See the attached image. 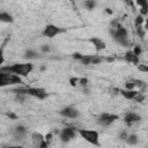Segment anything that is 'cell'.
I'll list each match as a JSON object with an SVG mask.
<instances>
[{"label": "cell", "instance_id": "1", "mask_svg": "<svg viewBox=\"0 0 148 148\" xmlns=\"http://www.w3.org/2000/svg\"><path fill=\"white\" fill-rule=\"evenodd\" d=\"M110 34H111L112 38L118 44H120L121 46L130 47L132 45V40L128 37V30L126 28H124L120 23H117L116 25H112L111 30H110Z\"/></svg>", "mask_w": 148, "mask_h": 148}, {"label": "cell", "instance_id": "2", "mask_svg": "<svg viewBox=\"0 0 148 148\" xmlns=\"http://www.w3.org/2000/svg\"><path fill=\"white\" fill-rule=\"evenodd\" d=\"M1 71H6V72H9V73L16 74L21 77H25L34 71V64L30 62V61L15 62V64L9 65V66H2Z\"/></svg>", "mask_w": 148, "mask_h": 148}, {"label": "cell", "instance_id": "3", "mask_svg": "<svg viewBox=\"0 0 148 148\" xmlns=\"http://www.w3.org/2000/svg\"><path fill=\"white\" fill-rule=\"evenodd\" d=\"M13 92H22V94H25L29 97H34V98H37V99H40V101L45 99L49 96L46 89L40 88V87H27V86H24V87L13 89Z\"/></svg>", "mask_w": 148, "mask_h": 148}, {"label": "cell", "instance_id": "4", "mask_svg": "<svg viewBox=\"0 0 148 148\" xmlns=\"http://www.w3.org/2000/svg\"><path fill=\"white\" fill-rule=\"evenodd\" d=\"M77 135H80L84 141L92 146H101L99 142V132L96 130H89V128H77Z\"/></svg>", "mask_w": 148, "mask_h": 148}, {"label": "cell", "instance_id": "5", "mask_svg": "<svg viewBox=\"0 0 148 148\" xmlns=\"http://www.w3.org/2000/svg\"><path fill=\"white\" fill-rule=\"evenodd\" d=\"M20 83H22L21 76L0 69V88L14 86V84H20Z\"/></svg>", "mask_w": 148, "mask_h": 148}, {"label": "cell", "instance_id": "6", "mask_svg": "<svg viewBox=\"0 0 148 148\" xmlns=\"http://www.w3.org/2000/svg\"><path fill=\"white\" fill-rule=\"evenodd\" d=\"M118 92L125 98V99H128V101H134V102H138V103H142L146 98V95H145V91H141L139 89H119Z\"/></svg>", "mask_w": 148, "mask_h": 148}, {"label": "cell", "instance_id": "7", "mask_svg": "<svg viewBox=\"0 0 148 148\" xmlns=\"http://www.w3.org/2000/svg\"><path fill=\"white\" fill-rule=\"evenodd\" d=\"M58 136L61 142L67 143L77 136V128H75L73 126H66L58 132Z\"/></svg>", "mask_w": 148, "mask_h": 148}, {"label": "cell", "instance_id": "8", "mask_svg": "<svg viewBox=\"0 0 148 148\" xmlns=\"http://www.w3.org/2000/svg\"><path fill=\"white\" fill-rule=\"evenodd\" d=\"M120 117L116 113H111V112H102L97 118H96V123L102 126V127H108L111 124H113L116 120H118Z\"/></svg>", "mask_w": 148, "mask_h": 148}, {"label": "cell", "instance_id": "9", "mask_svg": "<svg viewBox=\"0 0 148 148\" xmlns=\"http://www.w3.org/2000/svg\"><path fill=\"white\" fill-rule=\"evenodd\" d=\"M65 30L56 24H52V23H49L46 24L44 28H43V31H42V36L43 37H46V38H53L60 34H62Z\"/></svg>", "mask_w": 148, "mask_h": 148}, {"label": "cell", "instance_id": "10", "mask_svg": "<svg viewBox=\"0 0 148 148\" xmlns=\"http://www.w3.org/2000/svg\"><path fill=\"white\" fill-rule=\"evenodd\" d=\"M142 120V117L136 113V112H132V111H128L124 114V118H123V121L126 124L127 127H132L134 126L135 124H139L140 121Z\"/></svg>", "mask_w": 148, "mask_h": 148}, {"label": "cell", "instance_id": "11", "mask_svg": "<svg viewBox=\"0 0 148 148\" xmlns=\"http://www.w3.org/2000/svg\"><path fill=\"white\" fill-rule=\"evenodd\" d=\"M59 113H60V116H62L64 118L74 119V120L80 117V111H79L76 108L72 106V105H67V106L62 108V109L59 111Z\"/></svg>", "mask_w": 148, "mask_h": 148}, {"label": "cell", "instance_id": "12", "mask_svg": "<svg viewBox=\"0 0 148 148\" xmlns=\"http://www.w3.org/2000/svg\"><path fill=\"white\" fill-rule=\"evenodd\" d=\"M12 136L14 140L16 141H21L23 139H25L27 134H28V128L24 125H17L12 130Z\"/></svg>", "mask_w": 148, "mask_h": 148}, {"label": "cell", "instance_id": "13", "mask_svg": "<svg viewBox=\"0 0 148 148\" xmlns=\"http://www.w3.org/2000/svg\"><path fill=\"white\" fill-rule=\"evenodd\" d=\"M103 60H105L103 57L97 56V54H88V56H83L80 59V62L83 65H98L101 64Z\"/></svg>", "mask_w": 148, "mask_h": 148}, {"label": "cell", "instance_id": "14", "mask_svg": "<svg viewBox=\"0 0 148 148\" xmlns=\"http://www.w3.org/2000/svg\"><path fill=\"white\" fill-rule=\"evenodd\" d=\"M30 139H31L32 143L39 148H47L49 147V145L45 142V135H43L42 133H39L37 131H35L30 134Z\"/></svg>", "mask_w": 148, "mask_h": 148}, {"label": "cell", "instance_id": "15", "mask_svg": "<svg viewBox=\"0 0 148 148\" xmlns=\"http://www.w3.org/2000/svg\"><path fill=\"white\" fill-rule=\"evenodd\" d=\"M88 40L92 44V46H94V49H95L96 52H101V51H104L106 49L105 40L102 39V38H99V37H90Z\"/></svg>", "mask_w": 148, "mask_h": 148}, {"label": "cell", "instance_id": "16", "mask_svg": "<svg viewBox=\"0 0 148 148\" xmlns=\"http://www.w3.org/2000/svg\"><path fill=\"white\" fill-rule=\"evenodd\" d=\"M124 59H125L127 62H130V64H134V65H138V64H139V57L135 56L132 50L126 51V53H125V56H124Z\"/></svg>", "mask_w": 148, "mask_h": 148}, {"label": "cell", "instance_id": "17", "mask_svg": "<svg viewBox=\"0 0 148 148\" xmlns=\"http://www.w3.org/2000/svg\"><path fill=\"white\" fill-rule=\"evenodd\" d=\"M125 142H126V145H128V146H136L138 143H139V136H138V134L136 133H128L127 134V136H126V139L124 140Z\"/></svg>", "mask_w": 148, "mask_h": 148}, {"label": "cell", "instance_id": "18", "mask_svg": "<svg viewBox=\"0 0 148 148\" xmlns=\"http://www.w3.org/2000/svg\"><path fill=\"white\" fill-rule=\"evenodd\" d=\"M135 3L140 7V13L142 16L148 14V0H135Z\"/></svg>", "mask_w": 148, "mask_h": 148}, {"label": "cell", "instance_id": "19", "mask_svg": "<svg viewBox=\"0 0 148 148\" xmlns=\"http://www.w3.org/2000/svg\"><path fill=\"white\" fill-rule=\"evenodd\" d=\"M38 57H39V53L36 50H32V49H28L23 54V58L27 59V60H34Z\"/></svg>", "mask_w": 148, "mask_h": 148}, {"label": "cell", "instance_id": "20", "mask_svg": "<svg viewBox=\"0 0 148 148\" xmlns=\"http://www.w3.org/2000/svg\"><path fill=\"white\" fill-rule=\"evenodd\" d=\"M0 22H3V23H13L14 22V17L8 12H0Z\"/></svg>", "mask_w": 148, "mask_h": 148}, {"label": "cell", "instance_id": "21", "mask_svg": "<svg viewBox=\"0 0 148 148\" xmlns=\"http://www.w3.org/2000/svg\"><path fill=\"white\" fill-rule=\"evenodd\" d=\"M96 6H97L96 0H84L83 1V7L87 10H92V9L96 8Z\"/></svg>", "mask_w": 148, "mask_h": 148}, {"label": "cell", "instance_id": "22", "mask_svg": "<svg viewBox=\"0 0 148 148\" xmlns=\"http://www.w3.org/2000/svg\"><path fill=\"white\" fill-rule=\"evenodd\" d=\"M135 30H136V34L140 38H143L145 35H146V28L143 27V24H139V25H135Z\"/></svg>", "mask_w": 148, "mask_h": 148}, {"label": "cell", "instance_id": "23", "mask_svg": "<svg viewBox=\"0 0 148 148\" xmlns=\"http://www.w3.org/2000/svg\"><path fill=\"white\" fill-rule=\"evenodd\" d=\"M14 94H15V101L18 102V103L25 102L27 97H29V96H27L25 94H22V92H14Z\"/></svg>", "mask_w": 148, "mask_h": 148}, {"label": "cell", "instance_id": "24", "mask_svg": "<svg viewBox=\"0 0 148 148\" xmlns=\"http://www.w3.org/2000/svg\"><path fill=\"white\" fill-rule=\"evenodd\" d=\"M146 22V18L145 16H142L141 14H138L134 18V25H139V24H143Z\"/></svg>", "mask_w": 148, "mask_h": 148}, {"label": "cell", "instance_id": "25", "mask_svg": "<svg viewBox=\"0 0 148 148\" xmlns=\"http://www.w3.org/2000/svg\"><path fill=\"white\" fill-rule=\"evenodd\" d=\"M125 89H135V81H134V79L127 80L125 82Z\"/></svg>", "mask_w": 148, "mask_h": 148}, {"label": "cell", "instance_id": "26", "mask_svg": "<svg viewBox=\"0 0 148 148\" xmlns=\"http://www.w3.org/2000/svg\"><path fill=\"white\" fill-rule=\"evenodd\" d=\"M39 51H40L42 53H47V52L51 51V46H50L49 44H43V45L39 46Z\"/></svg>", "mask_w": 148, "mask_h": 148}, {"label": "cell", "instance_id": "27", "mask_svg": "<svg viewBox=\"0 0 148 148\" xmlns=\"http://www.w3.org/2000/svg\"><path fill=\"white\" fill-rule=\"evenodd\" d=\"M53 135H54L53 132H50V133H47V134L45 135V142H46L49 146L51 145V142H52V140H53Z\"/></svg>", "mask_w": 148, "mask_h": 148}, {"label": "cell", "instance_id": "28", "mask_svg": "<svg viewBox=\"0 0 148 148\" xmlns=\"http://www.w3.org/2000/svg\"><path fill=\"white\" fill-rule=\"evenodd\" d=\"M136 66H138V69L140 72H142V73H147L148 72V66L146 64H138Z\"/></svg>", "mask_w": 148, "mask_h": 148}, {"label": "cell", "instance_id": "29", "mask_svg": "<svg viewBox=\"0 0 148 148\" xmlns=\"http://www.w3.org/2000/svg\"><path fill=\"white\" fill-rule=\"evenodd\" d=\"M132 51L134 52V54H135V56H138V57H139V56L142 53V47H141L140 45H135V46L133 47V50H132Z\"/></svg>", "mask_w": 148, "mask_h": 148}, {"label": "cell", "instance_id": "30", "mask_svg": "<svg viewBox=\"0 0 148 148\" xmlns=\"http://www.w3.org/2000/svg\"><path fill=\"white\" fill-rule=\"evenodd\" d=\"M5 62V53H3V47H0V69L3 66Z\"/></svg>", "mask_w": 148, "mask_h": 148}, {"label": "cell", "instance_id": "31", "mask_svg": "<svg viewBox=\"0 0 148 148\" xmlns=\"http://www.w3.org/2000/svg\"><path fill=\"white\" fill-rule=\"evenodd\" d=\"M127 134H128V132H127V131H123V132L119 134V138H120L121 140H125V139H126V136H127Z\"/></svg>", "mask_w": 148, "mask_h": 148}, {"label": "cell", "instance_id": "32", "mask_svg": "<svg viewBox=\"0 0 148 148\" xmlns=\"http://www.w3.org/2000/svg\"><path fill=\"white\" fill-rule=\"evenodd\" d=\"M124 1L126 2L127 6H130L131 8H134V2H133V0H124Z\"/></svg>", "mask_w": 148, "mask_h": 148}, {"label": "cell", "instance_id": "33", "mask_svg": "<svg viewBox=\"0 0 148 148\" xmlns=\"http://www.w3.org/2000/svg\"><path fill=\"white\" fill-rule=\"evenodd\" d=\"M8 114V117H10V118H13V119H16L17 118V116H15L14 113H7Z\"/></svg>", "mask_w": 148, "mask_h": 148}, {"label": "cell", "instance_id": "34", "mask_svg": "<svg viewBox=\"0 0 148 148\" xmlns=\"http://www.w3.org/2000/svg\"><path fill=\"white\" fill-rule=\"evenodd\" d=\"M106 13L108 14H112V10H110V8H106Z\"/></svg>", "mask_w": 148, "mask_h": 148}]
</instances>
